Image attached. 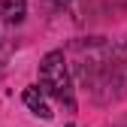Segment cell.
I'll return each mask as SVG.
<instances>
[{
	"instance_id": "obj_1",
	"label": "cell",
	"mask_w": 127,
	"mask_h": 127,
	"mask_svg": "<svg viewBox=\"0 0 127 127\" xmlns=\"http://www.w3.org/2000/svg\"><path fill=\"white\" fill-rule=\"evenodd\" d=\"M39 85L45 88V94L73 103V85H70V70H67L64 52L55 49V52H49L39 61Z\"/></svg>"
},
{
	"instance_id": "obj_2",
	"label": "cell",
	"mask_w": 127,
	"mask_h": 127,
	"mask_svg": "<svg viewBox=\"0 0 127 127\" xmlns=\"http://www.w3.org/2000/svg\"><path fill=\"white\" fill-rule=\"evenodd\" d=\"M21 103L33 112L36 118H45L49 121L55 112H52V103H49V94H45V88H39V85H30V88H24V94H21Z\"/></svg>"
},
{
	"instance_id": "obj_3",
	"label": "cell",
	"mask_w": 127,
	"mask_h": 127,
	"mask_svg": "<svg viewBox=\"0 0 127 127\" xmlns=\"http://www.w3.org/2000/svg\"><path fill=\"white\" fill-rule=\"evenodd\" d=\"M27 15V0H0V18L6 24H18Z\"/></svg>"
},
{
	"instance_id": "obj_4",
	"label": "cell",
	"mask_w": 127,
	"mask_h": 127,
	"mask_svg": "<svg viewBox=\"0 0 127 127\" xmlns=\"http://www.w3.org/2000/svg\"><path fill=\"white\" fill-rule=\"evenodd\" d=\"M49 3H55V6H67L70 0H49Z\"/></svg>"
}]
</instances>
